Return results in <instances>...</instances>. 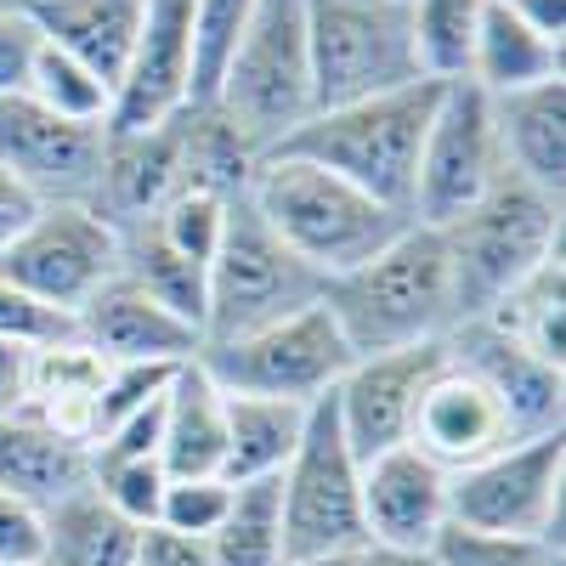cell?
Returning a JSON list of instances; mask_svg holds the SVG:
<instances>
[{
    "instance_id": "obj_1",
    "label": "cell",
    "mask_w": 566,
    "mask_h": 566,
    "mask_svg": "<svg viewBox=\"0 0 566 566\" xmlns=\"http://www.w3.org/2000/svg\"><path fill=\"white\" fill-rule=\"evenodd\" d=\"M323 306L340 323L352 357L448 340L459 328V306L442 232L408 221L374 261L323 283Z\"/></svg>"
},
{
    "instance_id": "obj_2",
    "label": "cell",
    "mask_w": 566,
    "mask_h": 566,
    "mask_svg": "<svg viewBox=\"0 0 566 566\" xmlns=\"http://www.w3.org/2000/svg\"><path fill=\"white\" fill-rule=\"evenodd\" d=\"M437 103H442V80H413L402 91H386V97L312 114L272 154L306 159L328 176L352 181L374 205L413 221V181H419V154H424V130H431Z\"/></svg>"
},
{
    "instance_id": "obj_3",
    "label": "cell",
    "mask_w": 566,
    "mask_h": 566,
    "mask_svg": "<svg viewBox=\"0 0 566 566\" xmlns=\"http://www.w3.org/2000/svg\"><path fill=\"white\" fill-rule=\"evenodd\" d=\"M244 199L272 227V239L301 266H312L323 283L357 272L408 227V216L374 205L352 181L328 176L306 159H283V154H266L255 165V181Z\"/></svg>"
},
{
    "instance_id": "obj_4",
    "label": "cell",
    "mask_w": 566,
    "mask_h": 566,
    "mask_svg": "<svg viewBox=\"0 0 566 566\" xmlns=\"http://www.w3.org/2000/svg\"><path fill=\"white\" fill-rule=\"evenodd\" d=\"M560 227L566 210L560 199L538 193L533 181L504 170L488 193L470 205L459 221L437 227L448 272H453V306L459 323H476L493 306H504L522 283L560 255Z\"/></svg>"
},
{
    "instance_id": "obj_5",
    "label": "cell",
    "mask_w": 566,
    "mask_h": 566,
    "mask_svg": "<svg viewBox=\"0 0 566 566\" xmlns=\"http://www.w3.org/2000/svg\"><path fill=\"white\" fill-rule=\"evenodd\" d=\"M216 108L266 159L283 136L312 119V57L301 0H255L239 52L227 57Z\"/></svg>"
},
{
    "instance_id": "obj_6",
    "label": "cell",
    "mask_w": 566,
    "mask_h": 566,
    "mask_svg": "<svg viewBox=\"0 0 566 566\" xmlns=\"http://www.w3.org/2000/svg\"><path fill=\"white\" fill-rule=\"evenodd\" d=\"M306 57H312V114L402 91L419 74L413 23L397 0H301Z\"/></svg>"
},
{
    "instance_id": "obj_7",
    "label": "cell",
    "mask_w": 566,
    "mask_h": 566,
    "mask_svg": "<svg viewBox=\"0 0 566 566\" xmlns=\"http://www.w3.org/2000/svg\"><path fill=\"white\" fill-rule=\"evenodd\" d=\"M323 301V277L301 266L272 239V227L250 210V199L227 205V232L205 283V346L244 340Z\"/></svg>"
},
{
    "instance_id": "obj_8",
    "label": "cell",
    "mask_w": 566,
    "mask_h": 566,
    "mask_svg": "<svg viewBox=\"0 0 566 566\" xmlns=\"http://www.w3.org/2000/svg\"><path fill=\"white\" fill-rule=\"evenodd\" d=\"M363 464L335 419V397L312 402L301 448L290 453L277 476L283 499V560H317V555H357L363 549V499H357Z\"/></svg>"
},
{
    "instance_id": "obj_9",
    "label": "cell",
    "mask_w": 566,
    "mask_h": 566,
    "mask_svg": "<svg viewBox=\"0 0 566 566\" xmlns=\"http://www.w3.org/2000/svg\"><path fill=\"white\" fill-rule=\"evenodd\" d=\"M193 363L232 397H277V402L312 408L340 386V374L352 368V346L340 323L328 317V306L317 301L272 328H255L244 340L199 346Z\"/></svg>"
},
{
    "instance_id": "obj_10",
    "label": "cell",
    "mask_w": 566,
    "mask_h": 566,
    "mask_svg": "<svg viewBox=\"0 0 566 566\" xmlns=\"http://www.w3.org/2000/svg\"><path fill=\"white\" fill-rule=\"evenodd\" d=\"M560 488H566V431L510 442L482 464L448 476V522L470 533L544 538L560 544Z\"/></svg>"
},
{
    "instance_id": "obj_11",
    "label": "cell",
    "mask_w": 566,
    "mask_h": 566,
    "mask_svg": "<svg viewBox=\"0 0 566 566\" xmlns=\"http://www.w3.org/2000/svg\"><path fill=\"white\" fill-rule=\"evenodd\" d=\"M119 272V227L91 205H40V216L0 250V277L52 312H80Z\"/></svg>"
},
{
    "instance_id": "obj_12",
    "label": "cell",
    "mask_w": 566,
    "mask_h": 566,
    "mask_svg": "<svg viewBox=\"0 0 566 566\" xmlns=\"http://www.w3.org/2000/svg\"><path fill=\"white\" fill-rule=\"evenodd\" d=\"M504 176L499 148V114L493 97L470 80L442 85V103L424 130L419 181H413V221L419 227H448L476 205L488 187Z\"/></svg>"
},
{
    "instance_id": "obj_13",
    "label": "cell",
    "mask_w": 566,
    "mask_h": 566,
    "mask_svg": "<svg viewBox=\"0 0 566 566\" xmlns=\"http://www.w3.org/2000/svg\"><path fill=\"white\" fill-rule=\"evenodd\" d=\"M108 125H74L34 97H0V170L18 176L40 205H91Z\"/></svg>"
},
{
    "instance_id": "obj_14",
    "label": "cell",
    "mask_w": 566,
    "mask_h": 566,
    "mask_svg": "<svg viewBox=\"0 0 566 566\" xmlns=\"http://www.w3.org/2000/svg\"><path fill=\"white\" fill-rule=\"evenodd\" d=\"M187 103H193V0H142V29L114 85L108 136L154 130Z\"/></svg>"
},
{
    "instance_id": "obj_15",
    "label": "cell",
    "mask_w": 566,
    "mask_h": 566,
    "mask_svg": "<svg viewBox=\"0 0 566 566\" xmlns=\"http://www.w3.org/2000/svg\"><path fill=\"white\" fill-rule=\"evenodd\" d=\"M442 357H448V340L352 357V368L340 374V386L328 391V397H335V419H340V431H346L357 464L408 442L419 391H424V380L437 374Z\"/></svg>"
},
{
    "instance_id": "obj_16",
    "label": "cell",
    "mask_w": 566,
    "mask_h": 566,
    "mask_svg": "<svg viewBox=\"0 0 566 566\" xmlns=\"http://www.w3.org/2000/svg\"><path fill=\"white\" fill-rule=\"evenodd\" d=\"M357 499H363V549L431 555L437 533L448 527V470L431 464L413 442L363 459Z\"/></svg>"
},
{
    "instance_id": "obj_17",
    "label": "cell",
    "mask_w": 566,
    "mask_h": 566,
    "mask_svg": "<svg viewBox=\"0 0 566 566\" xmlns=\"http://www.w3.org/2000/svg\"><path fill=\"white\" fill-rule=\"evenodd\" d=\"M448 357L464 363L499 397L515 442L566 431V368L538 363L522 340H510L504 328H493L488 317L459 323L453 335H448Z\"/></svg>"
},
{
    "instance_id": "obj_18",
    "label": "cell",
    "mask_w": 566,
    "mask_h": 566,
    "mask_svg": "<svg viewBox=\"0 0 566 566\" xmlns=\"http://www.w3.org/2000/svg\"><path fill=\"white\" fill-rule=\"evenodd\" d=\"M408 442L453 476V470L482 464L488 453L510 448L515 431H510L499 397L476 380V374H470L464 363H453V357H442L437 374H431V380H424V391H419Z\"/></svg>"
},
{
    "instance_id": "obj_19",
    "label": "cell",
    "mask_w": 566,
    "mask_h": 566,
    "mask_svg": "<svg viewBox=\"0 0 566 566\" xmlns=\"http://www.w3.org/2000/svg\"><path fill=\"white\" fill-rule=\"evenodd\" d=\"M74 340L103 352L108 363H193L199 357V328L181 323L170 306H159L142 283L114 272L97 295L74 312Z\"/></svg>"
},
{
    "instance_id": "obj_20",
    "label": "cell",
    "mask_w": 566,
    "mask_h": 566,
    "mask_svg": "<svg viewBox=\"0 0 566 566\" xmlns=\"http://www.w3.org/2000/svg\"><path fill=\"white\" fill-rule=\"evenodd\" d=\"M181 187L187 176H181V114H176L154 130L108 136L97 187H91V210L125 232L136 221H154Z\"/></svg>"
},
{
    "instance_id": "obj_21",
    "label": "cell",
    "mask_w": 566,
    "mask_h": 566,
    "mask_svg": "<svg viewBox=\"0 0 566 566\" xmlns=\"http://www.w3.org/2000/svg\"><path fill=\"white\" fill-rule=\"evenodd\" d=\"M85 488H91V442L57 431L29 402L0 413V493H12L34 515H45Z\"/></svg>"
},
{
    "instance_id": "obj_22",
    "label": "cell",
    "mask_w": 566,
    "mask_h": 566,
    "mask_svg": "<svg viewBox=\"0 0 566 566\" xmlns=\"http://www.w3.org/2000/svg\"><path fill=\"white\" fill-rule=\"evenodd\" d=\"M29 18L45 45L85 63L114 91L142 29V0H29Z\"/></svg>"
},
{
    "instance_id": "obj_23",
    "label": "cell",
    "mask_w": 566,
    "mask_h": 566,
    "mask_svg": "<svg viewBox=\"0 0 566 566\" xmlns=\"http://www.w3.org/2000/svg\"><path fill=\"white\" fill-rule=\"evenodd\" d=\"M493 114H499L504 170L533 181L549 199H566V80L493 97Z\"/></svg>"
},
{
    "instance_id": "obj_24",
    "label": "cell",
    "mask_w": 566,
    "mask_h": 566,
    "mask_svg": "<svg viewBox=\"0 0 566 566\" xmlns=\"http://www.w3.org/2000/svg\"><path fill=\"white\" fill-rule=\"evenodd\" d=\"M221 459H227V397L199 363H181L165 391L159 464L170 482H193V476H221Z\"/></svg>"
},
{
    "instance_id": "obj_25",
    "label": "cell",
    "mask_w": 566,
    "mask_h": 566,
    "mask_svg": "<svg viewBox=\"0 0 566 566\" xmlns=\"http://www.w3.org/2000/svg\"><path fill=\"white\" fill-rule=\"evenodd\" d=\"M108 357L91 352L85 340H52V346H34L23 363V402L34 413H45L57 431L91 442V419H97V397L108 386Z\"/></svg>"
},
{
    "instance_id": "obj_26",
    "label": "cell",
    "mask_w": 566,
    "mask_h": 566,
    "mask_svg": "<svg viewBox=\"0 0 566 566\" xmlns=\"http://www.w3.org/2000/svg\"><path fill=\"white\" fill-rule=\"evenodd\" d=\"M464 80L482 85L488 97H515V91L566 80V45L538 40L522 18L504 7V0H488L476 45H470V74Z\"/></svg>"
},
{
    "instance_id": "obj_27",
    "label": "cell",
    "mask_w": 566,
    "mask_h": 566,
    "mask_svg": "<svg viewBox=\"0 0 566 566\" xmlns=\"http://www.w3.org/2000/svg\"><path fill=\"white\" fill-rule=\"evenodd\" d=\"M142 533L148 527L125 522L97 488H85L40 515V566H136Z\"/></svg>"
},
{
    "instance_id": "obj_28",
    "label": "cell",
    "mask_w": 566,
    "mask_h": 566,
    "mask_svg": "<svg viewBox=\"0 0 566 566\" xmlns=\"http://www.w3.org/2000/svg\"><path fill=\"white\" fill-rule=\"evenodd\" d=\"M227 397V459H221V482H266L283 476L290 453L301 448L306 413L301 402H277V397Z\"/></svg>"
},
{
    "instance_id": "obj_29",
    "label": "cell",
    "mask_w": 566,
    "mask_h": 566,
    "mask_svg": "<svg viewBox=\"0 0 566 566\" xmlns=\"http://www.w3.org/2000/svg\"><path fill=\"white\" fill-rule=\"evenodd\" d=\"M255 165H261V154L239 136V125H232L216 103L181 108V176H187V187L232 205V199L250 193Z\"/></svg>"
},
{
    "instance_id": "obj_30",
    "label": "cell",
    "mask_w": 566,
    "mask_h": 566,
    "mask_svg": "<svg viewBox=\"0 0 566 566\" xmlns=\"http://www.w3.org/2000/svg\"><path fill=\"white\" fill-rule=\"evenodd\" d=\"M119 272L130 283H142L159 306H170L181 323H193L199 340H205V283H210V266H199V261H187L181 250H170L154 221H136V227L119 232Z\"/></svg>"
},
{
    "instance_id": "obj_31",
    "label": "cell",
    "mask_w": 566,
    "mask_h": 566,
    "mask_svg": "<svg viewBox=\"0 0 566 566\" xmlns=\"http://www.w3.org/2000/svg\"><path fill=\"white\" fill-rule=\"evenodd\" d=\"M210 566H290L283 560V499L277 476L266 482H239L221 527L205 538Z\"/></svg>"
},
{
    "instance_id": "obj_32",
    "label": "cell",
    "mask_w": 566,
    "mask_h": 566,
    "mask_svg": "<svg viewBox=\"0 0 566 566\" xmlns=\"http://www.w3.org/2000/svg\"><path fill=\"white\" fill-rule=\"evenodd\" d=\"M488 323L504 328L510 340H522L538 363L566 368V272H560V255L549 266H538L504 306H493Z\"/></svg>"
},
{
    "instance_id": "obj_33",
    "label": "cell",
    "mask_w": 566,
    "mask_h": 566,
    "mask_svg": "<svg viewBox=\"0 0 566 566\" xmlns=\"http://www.w3.org/2000/svg\"><path fill=\"white\" fill-rule=\"evenodd\" d=\"M488 0H408L413 23V57L424 80H464L470 74V45H476Z\"/></svg>"
},
{
    "instance_id": "obj_34",
    "label": "cell",
    "mask_w": 566,
    "mask_h": 566,
    "mask_svg": "<svg viewBox=\"0 0 566 566\" xmlns=\"http://www.w3.org/2000/svg\"><path fill=\"white\" fill-rule=\"evenodd\" d=\"M23 97H34L45 114L74 119V125H108V108H114V91L85 63L63 57L57 45H45V40H40V57H34V74H29Z\"/></svg>"
},
{
    "instance_id": "obj_35",
    "label": "cell",
    "mask_w": 566,
    "mask_h": 566,
    "mask_svg": "<svg viewBox=\"0 0 566 566\" xmlns=\"http://www.w3.org/2000/svg\"><path fill=\"white\" fill-rule=\"evenodd\" d=\"M255 0H193V103L187 108H205L216 103L227 57L239 52V40L250 29Z\"/></svg>"
},
{
    "instance_id": "obj_36",
    "label": "cell",
    "mask_w": 566,
    "mask_h": 566,
    "mask_svg": "<svg viewBox=\"0 0 566 566\" xmlns=\"http://www.w3.org/2000/svg\"><path fill=\"white\" fill-rule=\"evenodd\" d=\"M437 566H560V544L544 538H504V533H470V527H442L431 544Z\"/></svg>"
},
{
    "instance_id": "obj_37",
    "label": "cell",
    "mask_w": 566,
    "mask_h": 566,
    "mask_svg": "<svg viewBox=\"0 0 566 566\" xmlns=\"http://www.w3.org/2000/svg\"><path fill=\"white\" fill-rule=\"evenodd\" d=\"M91 488H97V493L125 515V522L154 527L170 476H165L159 459H91Z\"/></svg>"
},
{
    "instance_id": "obj_38",
    "label": "cell",
    "mask_w": 566,
    "mask_h": 566,
    "mask_svg": "<svg viewBox=\"0 0 566 566\" xmlns=\"http://www.w3.org/2000/svg\"><path fill=\"white\" fill-rule=\"evenodd\" d=\"M154 227L165 232V244H170V250H181L187 261L210 266L216 250H221V232H227V199L199 193V187H181V193L154 216Z\"/></svg>"
},
{
    "instance_id": "obj_39",
    "label": "cell",
    "mask_w": 566,
    "mask_h": 566,
    "mask_svg": "<svg viewBox=\"0 0 566 566\" xmlns=\"http://www.w3.org/2000/svg\"><path fill=\"white\" fill-rule=\"evenodd\" d=\"M232 504V482L221 476H193V482H170L165 499H159V533H176V538H210L221 527V515Z\"/></svg>"
},
{
    "instance_id": "obj_40",
    "label": "cell",
    "mask_w": 566,
    "mask_h": 566,
    "mask_svg": "<svg viewBox=\"0 0 566 566\" xmlns=\"http://www.w3.org/2000/svg\"><path fill=\"white\" fill-rule=\"evenodd\" d=\"M170 380H176L170 363H114L108 368V386L97 397V419H91V442H97L108 424H119L125 413H136V408H148L154 397H165Z\"/></svg>"
},
{
    "instance_id": "obj_41",
    "label": "cell",
    "mask_w": 566,
    "mask_h": 566,
    "mask_svg": "<svg viewBox=\"0 0 566 566\" xmlns=\"http://www.w3.org/2000/svg\"><path fill=\"white\" fill-rule=\"evenodd\" d=\"M69 335H74L69 312L40 306V301H29L23 290H12V283L0 277V340L34 352V346H52V340H69Z\"/></svg>"
},
{
    "instance_id": "obj_42",
    "label": "cell",
    "mask_w": 566,
    "mask_h": 566,
    "mask_svg": "<svg viewBox=\"0 0 566 566\" xmlns=\"http://www.w3.org/2000/svg\"><path fill=\"white\" fill-rule=\"evenodd\" d=\"M40 57V29L23 0H0V97H23Z\"/></svg>"
},
{
    "instance_id": "obj_43",
    "label": "cell",
    "mask_w": 566,
    "mask_h": 566,
    "mask_svg": "<svg viewBox=\"0 0 566 566\" xmlns=\"http://www.w3.org/2000/svg\"><path fill=\"white\" fill-rule=\"evenodd\" d=\"M0 566H40V515L0 493Z\"/></svg>"
},
{
    "instance_id": "obj_44",
    "label": "cell",
    "mask_w": 566,
    "mask_h": 566,
    "mask_svg": "<svg viewBox=\"0 0 566 566\" xmlns=\"http://www.w3.org/2000/svg\"><path fill=\"white\" fill-rule=\"evenodd\" d=\"M136 566H210V549L199 538H176V533L148 527L142 549H136Z\"/></svg>"
},
{
    "instance_id": "obj_45",
    "label": "cell",
    "mask_w": 566,
    "mask_h": 566,
    "mask_svg": "<svg viewBox=\"0 0 566 566\" xmlns=\"http://www.w3.org/2000/svg\"><path fill=\"white\" fill-rule=\"evenodd\" d=\"M34 216H40V199L29 193L18 176L0 170V250H12V244H18V232H23Z\"/></svg>"
},
{
    "instance_id": "obj_46",
    "label": "cell",
    "mask_w": 566,
    "mask_h": 566,
    "mask_svg": "<svg viewBox=\"0 0 566 566\" xmlns=\"http://www.w3.org/2000/svg\"><path fill=\"white\" fill-rule=\"evenodd\" d=\"M504 7L522 18L538 40L549 45H566V0H504Z\"/></svg>"
},
{
    "instance_id": "obj_47",
    "label": "cell",
    "mask_w": 566,
    "mask_h": 566,
    "mask_svg": "<svg viewBox=\"0 0 566 566\" xmlns=\"http://www.w3.org/2000/svg\"><path fill=\"white\" fill-rule=\"evenodd\" d=\"M23 363H29L23 346L0 340V413H12V408L23 402Z\"/></svg>"
},
{
    "instance_id": "obj_48",
    "label": "cell",
    "mask_w": 566,
    "mask_h": 566,
    "mask_svg": "<svg viewBox=\"0 0 566 566\" xmlns=\"http://www.w3.org/2000/svg\"><path fill=\"white\" fill-rule=\"evenodd\" d=\"M357 566H437L431 555H408V549H363Z\"/></svg>"
},
{
    "instance_id": "obj_49",
    "label": "cell",
    "mask_w": 566,
    "mask_h": 566,
    "mask_svg": "<svg viewBox=\"0 0 566 566\" xmlns=\"http://www.w3.org/2000/svg\"><path fill=\"white\" fill-rule=\"evenodd\" d=\"M357 555H317V560H290V566H357Z\"/></svg>"
},
{
    "instance_id": "obj_50",
    "label": "cell",
    "mask_w": 566,
    "mask_h": 566,
    "mask_svg": "<svg viewBox=\"0 0 566 566\" xmlns=\"http://www.w3.org/2000/svg\"><path fill=\"white\" fill-rule=\"evenodd\" d=\"M397 7H408V0H397Z\"/></svg>"
},
{
    "instance_id": "obj_51",
    "label": "cell",
    "mask_w": 566,
    "mask_h": 566,
    "mask_svg": "<svg viewBox=\"0 0 566 566\" xmlns=\"http://www.w3.org/2000/svg\"><path fill=\"white\" fill-rule=\"evenodd\" d=\"M23 7H29V0H23Z\"/></svg>"
}]
</instances>
